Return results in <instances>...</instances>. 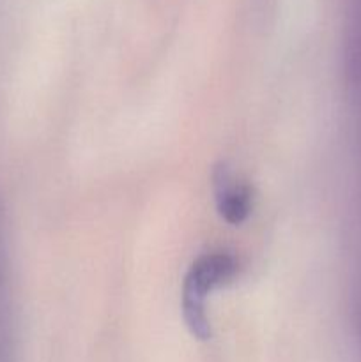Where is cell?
I'll use <instances>...</instances> for the list:
<instances>
[{
	"instance_id": "6da1fadb",
	"label": "cell",
	"mask_w": 361,
	"mask_h": 362,
	"mask_svg": "<svg viewBox=\"0 0 361 362\" xmlns=\"http://www.w3.org/2000/svg\"><path fill=\"white\" fill-rule=\"evenodd\" d=\"M236 272V262L230 255L212 253L198 258L188 271L183 288V317L195 338H205L211 332L205 297L216 286L229 281Z\"/></svg>"
},
{
	"instance_id": "7a4b0ae2",
	"label": "cell",
	"mask_w": 361,
	"mask_h": 362,
	"mask_svg": "<svg viewBox=\"0 0 361 362\" xmlns=\"http://www.w3.org/2000/svg\"><path fill=\"white\" fill-rule=\"evenodd\" d=\"M216 204L218 212L230 225H241L251 211V194L246 186L229 184V175L223 168L216 173Z\"/></svg>"
}]
</instances>
